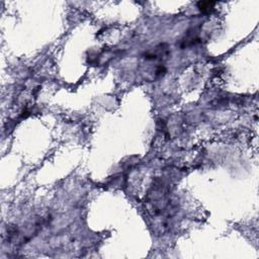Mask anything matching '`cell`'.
<instances>
[{"label":"cell","mask_w":259,"mask_h":259,"mask_svg":"<svg viewBox=\"0 0 259 259\" xmlns=\"http://www.w3.org/2000/svg\"><path fill=\"white\" fill-rule=\"evenodd\" d=\"M146 210L149 218L154 221L156 231L163 233L168 228V220L174 213L169 190L162 183L155 184L149 191L146 200Z\"/></svg>","instance_id":"6da1fadb"},{"label":"cell","mask_w":259,"mask_h":259,"mask_svg":"<svg viewBox=\"0 0 259 259\" xmlns=\"http://www.w3.org/2000/svg\"><path fill=\"white\" fill-rule=\"evenodd\" d=\"M214 3L213 2H199L198 3V8L203 11V12H206V11H210L213 7Z\"/></svg>","instance_id":"7a4b0ae2"}]
</instances>
